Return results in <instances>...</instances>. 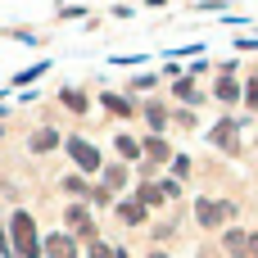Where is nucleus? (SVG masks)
I'll return each instance as SVG.
<instances>
[{"mask_svg":"<svg viewBox=\"0 0 258 258\" xmlns=\"http://www.w3.org/2000/svg\"><path fill=\"white\" fill-rule=\"evenodd\" d=\"M14 254L41 258V245H36V222H32L27 213H14Z\"/></svg>","mask_w":258,"mask_h":258,"instance_id":"nucleus-1","label":"nucleus"},{"mask_svg":"<svg viewBox=\"0 0 258 258\" xmlns=\"http://www.w3.org/2000/svg\"><path fill=\"white\" fill-rule=\"evenodd\" d=\"M68 154H73V163H77L82 172H95V168H100V154H95V145H86L82 136H73V141H68Z\"/></svg>","mask_w":258,"mask_h":258,"instance_id":"nucleus-2","label":"nucleus"},{"mask_svg":"<svg viewBox=\"0 0 258 258\" xmlns=\"http://www.w3.org/2000/svg\"><path fill=\"white\" fill-rule=\"evenodd\" d=\"M195 213H200V222H204V227H218L222 218H231V204H213V200H200V204H195Z\"/></svg>","mask_w":258,"mask_h":258,"instance_id":"nucleus-3","label":"nucleus"},{"mask_svg":"<svg viewBox=\"0 0 258 258\" xmlns=\"http://www.w3.org/2000/svg\"><path fill=\"white\" fill-rule=\"evenodd\" d=\"M45 254L50 258H77V245H73L68 236H50V240H45Z\"/></svg>","mask_w":258,"mask_h":258,"instance_id":"nucleus-4","label":"nucleus"},{"mask_svg":"<svg viewBox=\"0 0 258 258\" xmlns=\"http://www.w3.org/2000/svg\"><path fill=\"white\" fill-rule=\"evenodd\" d=\"M63 218H68V227H73V231H82V236H91V231H95V227H91V213H86L82 204H73Z\"/></svg>","mask_w":258,"mask_h":258,"instance_id":"nucleus-5","label":"nucleus"},{"mask_svg":"<svg viewBox=\"0 0 258 258\" xmlns=\"http://www.w3.org/2000/svg\"><path fill=\"white\" fill-rule=\"evenodd\" d=\"M227 249H231V258H249V236L245 231H227Z\"/></svg>","mask_w":258,"mask_h":258,"instance_id":"nucleus-6","label":"nucleus"},{"mask_svg":"<svg viewBox=\"0 0 258 258\" xmlns=\"http://www.w3.org/2000/svg\"><path fill=\"white\" fill-rule=\"evenodd\" d=\"M218 100H222V104L240 100V86H236V77H231V73H222V82H218Z\"/></svg>","mask_w":258,"mask_h":258,"instance_id":"nucleus-7","label":"nucleus"},{"mask_svg":"<svg viewBox=\"0 0 258 258\" xmlns=\"http://www.w3.org/2000/svg\"><path fill=\"white\" fill-rule=\"evenodd\" d=\"M118 218L122 222H145V204L141 200H127V204H118Z\"/></svg>","mask_w":258,"mask_h":258,"instance_id":"nucleus-8","label":"nucleus"},{"mask_svg":"<svg viewBox=\"0 0 258 258\" xmlns=\"http://www.w3.org/2000/svg\"><path fill=\"white\" fill-rule=\"evenodd\" d=\"M231 141H236V122H218L213 127V145H227L231 150Z\"/></svg>","mask_w":258,"mask_h":258,"instance_id":"nucleus-9","label":"nucleus"},{"mask_svg":"<svg viewBox=\"0 0 258 258\" xmlns=\"http://www.w3.org/2000/svg\"><path fill=\"white\" fill-rule=\"evenodd\" d=\"M54 145H59V136H54V132H50V127H45V132H36V136H32V150H36V154H45V150H54Z\"/></svg>","mask_w":258,"mask_h":258,"instance_id":"nucleus-10","label":"nucleus"},{"mask_svg":"<svg viewBox=\"0 0 258 258\" xmlns=\"http://www.w3.org/2000/svg\"><path fill=\"white\" fill-rule=\"evenodd\" d=\"M145 150H150V159H154V163H163V159H168V145H163L159 136H150V141H145Z\"/></svg>","mask_w":258,"mask_h":258,"instance_id":"nucleus-11","label":"nucleus"},{"mask_svg":"<svg viewBox=\"0 0 258 258\" xmlns=\"http://www.w3.org/2000/svg\"><path fill=\"white\" fill-rule=\"evenodd\" d=\"M177 95H181V100H190V104H200V91L190 86V77H181V82H177Z\"/></svg>","mask_w":258,"mask_h":258,"instance_id":"nucleus-12","label":"nucleus"},{"mask_svg":"<svg viewBox=\"0 0 258 258\" xmlns=\"http://www.w3.org/2000/svg\"><path fill=\"white\" fill-rule=\"evenodd\" d=\"M118 154H122V159H136V154H141V145H136L132 136H118Z\"/></svg>","mask_w":258,"mask_h":258,"instance_id":"nucleus-13","label":"nucleus"},{"mask_svg":"<svg viewBox=\"0 0 258 258\" xmlns=\"http://www.w3.org/2000/svg\"><path fill=\"white\" fill-rule=\"evenodd\" d=\"M122 181H127V168H109V172H104V186H109V190H118Z\"/></svg>","mask_w":258,"mask_h":258,"instance_id":"nucleus-14","label":"nucleus"},{"mask_svg":"<svg viewBox=\"0 0 258 258\" xmlns=\"http://www.w3.org/2000/svg\"><path fill=\"white\" fill-rule=\"evenodd\" d=\"M63 104H68V109H77V113H82V109H86V95H82V91H63Z\"/></svg>","mask_w":258,"mask_h":258,"instance_id":"nucleus-15","label":"nucleus"},{"mask_svg":"<svg viewBox=\"0 0 258 258\" xmlns=\"http://www.w3.org/2000/svg\"><path fill=\"white\" fill-rule=\"evenodd\" d=\"M104 109H113V113H132V104H127L122 95H104Z\"/></svg>","mask_w":258,"mask_h":258,"instance_id":"nucleus-16","label":"nucleus"},{"mask_svg":"<svg viewBox=\"0 0 258 258\" xmlns=\"http://www.w3.org/2000/svg\"><path fill=\"white\" fill-rule=\"evenodd\" d=\"M145 118H150V127H154V132H159V127H163V122H168V113H163V109H159V104H150V109H145Z\"/></svg>","mask_w":258,"mask_h":258,"instance_id":"nucleus-17","label":"nucleus"},{"mask_svg":"<svg viewBox=\"0 0 258 258\" xmlns=\"http://www.w3.org/2000/svg\"><path fill=\"white\" fill-rule=\"evenodd\" d=\"M159 200H163L159 186H141V204H159Z\"/></svg>","mask_w":258,"mask_h":258,"instance_id":"nucleus-18","label":"nucleus"},{"mask_svg":"<svg viewBox=\"0 0 258 258\" xmlns=\"http://www.w3.org/2000/svg\"><path fill=\"white\" fill-rule=\"evenodd\" d=\"M63 190H73V195H91V190H86V181H82V177H68V181H63Z\"/></svg>","mask_w":258,"mask_h":258,"instance_id":"nucleus-19","label":"nucleus"},{"mask_svg":"<svg viewBox=\"0 0 258 258\" xmlns=\"http://www.w3.org/2000/svg\"><path fill=\"white\" fill-rule=\"evenodd\" d=\"M91 258H118V249H109V245H95V249H91Z\"/></svg>","mask_w":258,"mask_h":258,"instance_id":"nucleus-20","label":"nucleus"},{"mask_svg":"<svg viewBox=\"0 0 258 258\" xmlns=\"http://www.w3.org/2000/svg\"><path fill=\"white\" fill-rule=\"evenodd\" d=\"M245 100H249V104L258 109V82H249V91H245Z\"/></svg>","mask_w":258,"mask_h":258,"instance_id":"nucleus-21","label":"nucleus"},{"mask_svg":"<svg viewBox=\"0 0 258 258\" xmlns=\"http://www.w3.org/2000/svg\"><path fill=\"white\" fill-rule=\"evenodd\" d=\"M249 254H254V258H258V236H249Z\"/></svg>","mask_w":258,"mask_h":258,"instance_id":"nucleus-22","label":"nucleus"},{"mask_svg":"<svg viewBox=\"0 0 258 258\" xmlns=\"http://www.w3.org/2000/svg\"><path fill=\"white\" fill-rule=\"evenodd\" d=\"M150 258H168V254H150Z\"/></svg>","mask_w":258,"mask_h":258,"instance_id":"nucleus-23","label":"nucleus"}]
</instances>
